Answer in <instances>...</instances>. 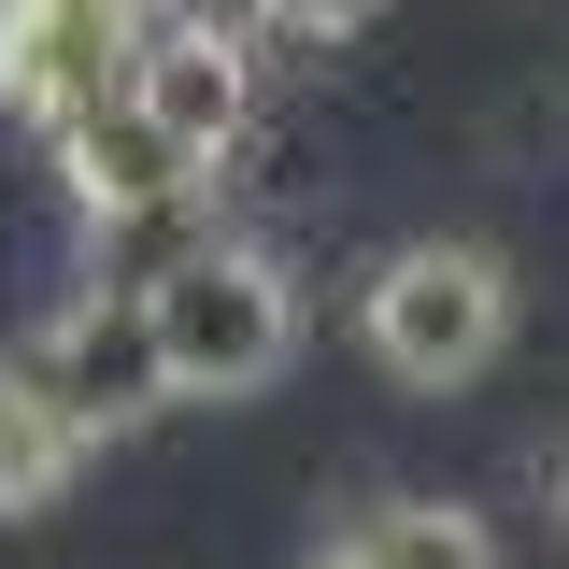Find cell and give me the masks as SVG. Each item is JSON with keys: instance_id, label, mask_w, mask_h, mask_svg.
Returning <instances> with one entry per match:
<instances>
[{"instance_id": "1", "label": "cell", "mask_w": 569, "mask_h": 569, "mask_svg": "<svg viewBox=\"0 0 569 569\" xmlns=\"http://www.w3.org/2000/svg\"><path fill=\"white\" fill-rule=\"evenodd\" d=\"M142 328H157L171 399H257L284 356H299V284H284V257H257V242L213 228L186 271L142 284Z\"/></svg>"}, {"instance_id": "2", "label": "cell", "mask_w": 569, "mask_h": 569, "mask_svg": "<svg viewBox=\"0 0 569 569\" xmlns=\"http://www.w3.org/2000/svg\"><path fill=\"white\" fill-rule=\"evenodd\" d=\"M356 328H370V370L385 385H470L498 342H512V271L498 242H399L385 271L356 284Z\"/></svg>"}, {"instance_id": "3", "label": "cell", "mask_w": 569, "mask_h": 569, "mask_svg": "<svg viewBox=\"0 0 569 569\" xmlns=\"http://www.w3.org/2000/svg\"><path fill=\"white\" fill-rule=\"evenodd\" d=\"M29 356V385L58 399V427L100 456V441H129L142 413H171V370H157V328H142V299H114V284H86L43 342H14Z\"/></svg>"}, {"instance_id": "4", "label": "cell", "mask_w": 569, "mask_h": 569, "mask_svg": "<svg viewBox=\"0 0 569 569\" xmlns=\"http://www.w3.org/2000/svg\"><path fill=\"white\" fill-rule=\"evenodd\" d=\"M114 86L171 129V157L228 171V157H242V129H257V29H213V14H142V43H129V71H114Z\"/></svg>"}, {"instance_id": "5", "label": "cell", "mask_w": 569, "mask_h": 569, "mask_svg": "<svg viewBox=\"0 0 569 569\" xmlns=\"http://www.w3.org/2000/svg\"><path fill=\"white\" fill-rule=\"evenodd\" d=\"M142 14H171V0H0V114L58 129L71 100H100L129 71Z\"/></svg>"}, {"instance_id": "6", "label": "cell", "mask_w": 569, "mask_h": 569, "mask_svg": "<svg viewBox=\"0 0 569 569\" xmlns=\"http://www.w3.org/2000/svg\"><path fill=\"white\" fill-rule=\"evenodd\" d=\"M58 171H71V213H114V200H157V186H186L200 157H171V129L142 114L129 86H100V100H71L58 129Z\"/></svg>"}, {"instance_id": "7", "label": "cell", "mask_w": 569, "mask_h": 569, "mask_svg": "<svg viewBox=\"0 0 569 569\" xmlns=\"http://www.w3.org/2000/svg\"><path fill=\"white\" fill-rule=\"evenodd\" d=\"M213 228H228V200H213V171H186V186H157V200H114L86 213V284H114V299H142L157 271H186Z\"/></svg>"}, {"instance_id": "8", "label": "cell", "mask_w": 569, "mask_h": 569, "mask_svg": "<svg viewBox=\"0 0 569 569\" xmlns=\"http://www.w3.org/2000/svg\"><path fill=\"white\" fill-rule=\"evenodd\" d=\"M71 470H86V441H71L58 399L29 385V356H0V512H58Z\"/></svg>"}, {"instance_id": "9", "label": "cell", "mask_w": 569, "mask_h": 569, "mask_svg": "<svg viewBox=\"0 0 569 569\" xmlns=\"http://www.w3.org/2000/svg\"><path fill=\"white\" fill-rule=\"evenodd\" d=\"M342 541H356L370 569H498L485 512H456V498H370Z\"/></svg>"}, {"instance_id": "10", "label": "cell", "mask_w": 569, "mask_h": 569, "mask_svg": "<svg viewBox=\"0 0 569 569\" xmlns=\"http://www.w3.org/2000/svg\"><path fill=\"white\" fill-rule=\"evenodd\" d=\"M370 14H385V0H242V29H257V43H356Z\"/></svg>"}, {"instance_id": "11", "label": "cell", "mask_w": 569, "mask_h": 569, "mask_svg": "<svg viewBox=\"0 0 569 569\" xmlns=\"http://www.w3.org/2000/svg\"><path fill=\"white\" fill-rule=\"evenodd\" d=\"M313 569H370V556H356V541H328V556H313Z\"/></svg>"}, {"instance_id": "12", "label": "cell", "mask_w": 569, "mask_h": 569, "mask_svg": "<svg viewBox=\"0 0 569 569\" xmlns=\"http://www.w3.org/2000/svg\"><path fill=\"white\" fill-rule=\"evenodd\" d=\"M556 512H569V441H556Z\"/></svg>"}]
</instances>
